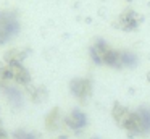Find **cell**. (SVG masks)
Segmentation results:
<instances>
[{"instance_id":"20","label":"cell","mask_w":150,"mask_h":139,"mask_svg":"<svg viewBox=\"0 0 150 139\" xmlns=\"http://www.w3.org/2000/svg\"><path fill=\"white\" fill-rule=\"evenodd\" d=\"M149 81H150V73H149Z\"/></svg>"},{"instance_id":"1","label":"cell","mask_w":150,"mask_h":139,"mask_svg":"<svg viewBox=\"0 0 150 139\" xmlns=\"http://www.w3.org/2000/svg\"><path fill=\"white\" fill-rule=\"evenodd\" d=\"M20 18L15 10H0V45H5L20 32Z\"/></svg>"},{"instance_id":"4","label":"cell","mask_w":150,"mask_h":139,"mask_svg":"<svg viewBox=\"0 0 150 139\" xmlns=\"http://www.w3.org/2000/svg\"><path fill=\"white\" fill-rule=\"evenodd\" d=\"M69 92L81 102H86L92 96V81L89 78H74L69 83Z\"/></svg>"},{"instance_id":"2","label":"cell","mask_w":150,"mask_h":139,"mask_svg":"<svg viewBox=\"0 0 150 139\" xmlns=\"http://www.w3.org/2000/svg\"><path fill=\"white\" fill-rule=\"evenodd\" d=\"M111 116L120 128L126 129L131 136H139V123H137L136 110H131L121 103H115L111 108Z\"/></svg>"},{"instance_id":"14","label":"cell","mask_w":150,"mask_h":139,"mask_svg":"<svg viewBox=\"0 0 150 139\" xmlns=\"http://www.w3.org/2000/svg\"><path fill=\"white\" fill-rule=\"evenodd\" d=\"M13 139H37V134L24 131V129H18V131L13 133Z\"/></svg>"},{"instance_id":"8","label":"cell","mask_w":150,"mask_h":139,"mask_svg":"<svg viewBox=\"0 0 150 139\" xmlns=\"http://www.w3.org/2000/svg\"><path fill=\"white\" fill-rule=\"evenodd\" d=\"M28 53H29V50H26V48H20V47L8 48L4 55V63L5 65H23L24 60L28 58Z\"/></svg>"},{"instance_id":"7","label":"cell","mask_w":150,"mask_h":139,"mask_svg":"<svg viewBox=\"0 0 150 139\" xmlns=\"http://www.w3.org/2000/svg\"><path fill=\"white\" fill-rule=\"evenodd\" d=\"M11 70V79H13V84H16V86H29L31 83H33V76H31L29 70H28L26 66L23 65H8Z\"/></svg>"},{"instance_id":"18","label":"cell","mask_w":150,"mask_h":139,"mask_svg":"<svg viewBox=\"0 0 150 139\" xmlns=\"http://www.w3.org/2000/svg\"><path fill=\"white\" fill-rule=\"evenodd\" d=\"M0 128H4V126H2V118H0Z\"/></svg>"},{"instance_id":"5","label":"cell","mask_w":150,"mask_h":139,"mask_svg":"<svg viewBox=\"0 0 150 139\" xmlns=\"http://www.w3.org/2000/svg\"><path fill=\"white\" fill-rule=\"evenodd\" d=\"M63 125L73 133H81L87 126V115L79 108H73L68 115L63 118Z\"/></svg>"},{"instance_id":"11","label":"cell","mask_w":150,"mask_h":139,"mask_svg":"<svg viewBox=\"0 0 150 139\" xmlns=\"http://www.w3.org/2000/svg\"><path fill=\"white\" fill-rule=\"evenodd\" d=\"M63 118H65V116L62 115V110H60L58 107L52 108L45 116V128L49 129V131H57V129L62 126Z\"/></svg>"},{"instance_id":"13","label":"cell","mask_w":150,"mask_h":139,"mask_svg":"<svg viewBox=\"0 0 150 139\" xmlns=\"http://www.w3.org/2000/svg\"><path fill=\"white\" fill-rule=\"evenodd\" d=\"M121 65L123 68H132L137 65V55L131 50H121Z\"/></svg>"},{"instance_id":"9","label":"cell","mask_w":150,"mask_h":139,"mask_svg":"<svg viewBox=\"0 0 150 139\" xmlns=\"http://www.w3.org/2000/svg\"><path fill=\"white\" fill-rule=\"evenodd\" d=\"M5 97H7L8 103H10L13 108H20L24 102V96H23V91L16 86V84H10V86L5 87L4 91Z\"/></svg>"},{"instance_id":"12","label":"cell","mask_w":150,"mask_h":139,"mask_svg":"<svg viewBox=\"0 0 150 139\" xmlns=\"http://www.w3.org/2000/svg\"><path fill=\"white\" fill-rule=\"evenodd\" d=\"M24 91H26L28 97H29L34 103H40L49 97V91H47L45 87L44 86H34L33 83H31L29 86L24 87Z\"/></svg>"},{"instance_id":"16","label":"cell","mask_w":150,"mask_h":139,"mask_svg":"<svg viewBox=\"0 0 150 139\" xmlns=\"http://www.w3.org/2000/svg\"><path fill=\"white\" fill-rule=\"evenodd\" d=\"M5 83H2V81H0V94H4V91H5Z\"/></svg>"},{"instance_id":"15","label":"cell","mask_w":150,"mask_h":139,"mask_svg":"<svg viewBox=\"0 0 150 139\" xmlns=\"http://www.w3.org/2000/svg\"><path fill=\"white\" fill-rule=\"evenodd\" d=\"M0 139H10V136H8V133L5 131L4 128H0Z\"/></svg>"},{"instance_id":"10","label":"cell","mask_w":150,"mask_h":139,"mask_svg":"<svg viewBox=\"0 0 150 139\" xmlns=\"http://www.w3.org/2000/svg\"><path fill=\"white\" fill-rule=\"evenodd\" d=\"M137 123H139V136H145L150 133V107H140L136 110Z\"/></svg>"},{"instance_id":"6","label":"cell","mask_w":150,"mask_h":139,"mask_svg":"<svg viewBox=\"0 0 150 139\" xmlns=\"http://www.w3.org/2000/svg\"><path fill=\"white\" fill-rule=\"evenodd\" d=\"M111 50V47L103 41V39H97L94 44L89 48V55H91V60L95 65H105V58H107L108 52Z\"/></svg>"},{"instance_id":"3","label":"cell","mask_w":150,"mask_h":139,"mask_svg":"<svg viewBox=\"0 0 150 139\" xmlns=\"http://www.w3.org/2000/svg\"><path fill=\"white\" fill-rule=\"evenodd\" d=\"M144 18L140 13H137L136 10L132 8H127L124 10L123 13H120V16L116 18L115 21V26L121 31H126V32H131V31H136L140 24H142Z\"/></svg>"},{"instance_id":"19","label":"cell","mask_w":150,"mask_h":139,"mask_svg":"<svg viewBox=\"0 0 150 139\" xmlns=\"http://www.w3.org/2000/svg\"><path fill=\"white\" fill-rule=\"evenodd\" d=\"M92 139H100V138H92Z\"/></svg>"},{"instance_id":"17","label":"cell","mask_w":150,"mask_h":139,"mask_svg":"<svg viewBox=\"0 0 150 139\" xmlns=\"http://www.w3.org/2000/svg\"><path fill=\"white\" fill-rule=\"evenodd\" d=\"M58 139H68V136H60Z\"/></svg>"}]
</instances>
